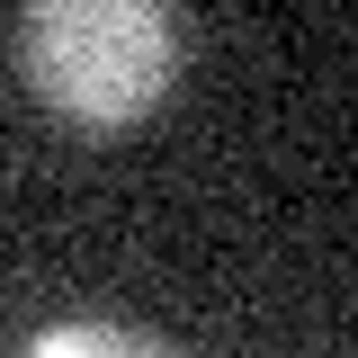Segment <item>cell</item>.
Masks as SVG:
<instances>
[{
  "mask_svg": "<svg viewBox=\"0 0 358 358\" xmlns=\"http://www.w3.org/2000/svg\"><path fill=\"white\" fill-rule=\"evenodd\" d=\"M18 72L72 126H134L179 81V18L171 0H27Z\"/></svg>",
  "mask_w": 358,
  "mask_h": 358,
  "instance_id": "cell-1",
  "label": "cell"
},
{
  "mask_svg": "<svg viewBox=\"0 0 358 358\" xmlns=\"http://www.w3.org/2000/svg\"><path fill=\"white\" fill-rule=\"evenodd\" d=\"M36 358H152L162 341L152 331H126V322H54V331H27Z\"/></svg>",
  "mask_w": 358,
  "mask_h": 358,
  "instance_id": "cell-2",
  "label": "cell"
}]
</instances>
